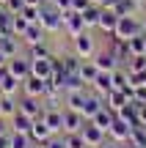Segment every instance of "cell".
<instances>
[{"label":"cell","instance_id":"cell-1","mask_svg":"<svg viewBox=\"0 0 146 148\" xmlns=\"http://www.w3.org/2000/svg\"><path fill=\"white\" fill-rule=\"evenodd\" d=\"M39 25H42L47 33H61V30H64V11H61L53 0H44V3H42Z\"/></svg>","mask_w":146,"mask_h":148},{"label":"cell","instance_id":"cell-2","mask_svg":"<svg viewBox=\"0 0 146 148\" xmlns=\"http://www.w3.org/2000/svg\"><path fill=\"white\" fill-rule=\"evenodd\" d=\"M72 49H75V55H77V58H83V60L94 58V55H97L94 36H91L88 30H83V33H77V36H72Z\"/></svg>","mask_w":146,"mask_h":148},{"label":"cell","instance_id":"cell-3","mask_svg":"<svg viewBox=\"0 0 146 148\" xmlns=\"http://www.w3.org/2000/svg\"><path fill=\"white\" fill-rule=\"evenodd\" d=\"M138 33H143V27H141V19H138L135 14H130V16H119V25H116V33H113L116 38H124V41H130V38L138 36Z\"/></svg>","mask_w":146,"mask_h":148},{"label":"cell","instance_id":"cell-4","mask_svg":"<svg viewBox=\"0 0 146 148\" xmlns=\"http://www.w3.org/2000/svg\"><path fill=\"white\" fill-rule=\"evenodd\" d=\"M83 30H88L86 27V19H83V14H77V11H72V8H66L64 11V33L66 36H77V33H83Z\"/></svg>","mask_w":146,"mask_h":148},{"label":"cell","instance_id":"cell-5","mask_svg":"<svg viewBox=\"0 0 146 148\" xmlns=\"http://www.w3.org/2000/svg\"><path fill=\"white\" fill-rule=\"evenodd\" d=\"M42 121L53 129V134H64V107H44Z\"/></svg>","mask_w":146,"mask_h":148},{"label":"cell","instance_id":"cell-6","mask_svg":"<svg viewBox=\"0 0 146 148\" xmlns=\"http://www.w3.org/2000/svg\"><path fill=\"white\" fill-rule=\"evenodd\" d=\"M80 134L86 137V143L91 145V148H99V145L105 143V137H108V132H105V129H99L94 121H86V123H83Z\"/></svg>","mask_w":146,"mask_h":148},{"label":"cell","instance_id":"cell-7","mask_svg":"<svg viewBox=\"0 0 146 148\" xmlns=\"http://www.w3.org/2000/svg\"><path fill=\"white\" fill-rule=\"evenodd\" d=\"M53 63H55V55L30 58V74H33V77H42V79H50V77H53Z\"/></svg>","mask_w":146,"mask_h":148},{"label":"cell","instance_id":"cell-8","mask_svg":"<svg viewBox=\"0 0 146 148\" xmlns=\"http://www.w3.org/2000/svg\"><path fill=\"white\" fill-rule=\"evenodd\" d=\"M6 69L14 74L17 79H28V77H30V55H28V58H22V55H14V58H8Z\"/></svg>","mask_w":146,"mask_h":148},{"label":"cell","instance_id":"cell-9","mask_svg":"<svg viewBox=\"0 0 146 148\" xmlns=\"http://www.w3.org/2000/svg\"><path fill=\"white\" fill-rule=\"evenodd\" d=\"M88 118L83 115V112L72 110V107H64V134H72V132H80L83 123H86Z\"/></svg>","mask_w":146,"mask_h":148},{"label":"cell","instance_id":"cell-10","mask_svg":"<svg viewBox=\"0 0 146 148\" xmlns=\"http://www.w3.org/2000/svg\"><path fill=\"white\" fill-rule=\"evenodd\" d=\"M19 112H25V115H30L33 121H36V118H42V112H44V101L36 99V96H25V93H22V99H19Z\"/></svg>","mask_w":146,"mask_h":148},{"label":"cell","instance_id":"cell-11","mask_svg":"<svg viewBox=\"0 0 146 148\" xmlns=\"http://www.w3.org/2000/svg\"><path fill=\"white\" fill-rule=\"evenodd\" d=\"M94 63H97V69L99 71H116V69H119V60H116V55L113 52H110V49H97V55H94Z\"/></svg>","mask_w":146,"mask_h":148},{"label":"cell","instance_id":"cell-12","mask_svg":"<svg viewBox=\"0 0 146 148\" xmlns=\"http://www.w3.org/2000/svg\"><path fill=\"white\" fill-rule=\"evenodd\" d=\"M44 90H47V79L33 77V74L28 79H22V93H25V96H36V99H42Z\"/></svg>","mask_w":146,"mask_h":148},{"label":"cell","instance_id":"cell-13","mask_svg":"<svg viewBox=\"0 0 146 148\" xmlns=\"http://www.w3.org/2000/svg\"><path fill=\"white\" fill-rule=\"evenodd\" d=\"M130 132H132V126L116 115V121L110 123V129H108V137L116 140V143H127V140H130Z\"/></svg>","mask_w":146,"mask_h":148},{"label":"cell","instance_id":"cell-14","mask_svg":"<svg viewBox=\"0 0 146 148\" xmlns=\"http://www.w3.org/2000/svg\"><path fill=\"white\" fill-rule=\"evenodd\" d=\"M116 25H119V14H116L113 8H102V14H99V30L105 33V36H113L116 33Z\"/></svg>","mask_w":146,"mask_h":148},{"label":"cell","instance_id":"cell-15","mask_svg":"<svg viewBox=\"0 0 146 148\" xmlns=\"http://www.w3.org/2000/svg\"><path fill=\"white\" fill-rule=\"evenodd\" d=\"M91 90H97L99 96H108L110 90H116V85H113V71H99L97 79L91 82Z\"/></svg>","mask_w":146,"mask_h":148},{"label":"cell","instance_id":"cell-16","mask_svg":"<svg viewBox=\"0 0 146 148\" xmlns=\"http://www.w3.org/2000/svg\"><path fill=\"white\" fill-rule=\"evenodd\" d=\"M44 36H47V30H44V27L39 25V22H30V25H28V30L22 33L19 38L28 44V47H33V44H42V41H47Z\"/></svg>","mask_w":146,"mask_h":148},{"label":"cell","instance_id":"cell-17","mask_svg":"<svg viewBox=\"0 0 146 148\" xmlns=\"http://www.w3.org/2000/svg\"><path fill=\"white\" fill-rule=\"evenodd\" d=\"M64 101H66L64 107H72V110L83 112V110H86V101H88V88H83V90H72V93H64Z\"/></svg>","mask_w":146,"mask_h":148},{"label":"cell","instance_id":"cell-18","mask_svg":"<svg viewBox=\"0 0 146 148\" xmlns=\"http://www.w3.org/2000/svg\"><path fill=\"white\" fill-rule=\"evenodd\" d=\"M50 137H53V129H50L47 123L42 121V118H36V121H33V126H30V140H33V143H42V145H44Z\"/></svg>","mask_w":146,"mask_h":148},{"label":"cell","instance_id":"cell-19","mask_svg":"<svg viewBox=\"0 0 146 148\" xmlns=\"http://www.w3.org/2000/svg\"><path fill=\"white\" fill-rule=\"evenodd\" d=\"M105 104H108V107H110L113 112H119V110H121L124 104H130V96H127V93H124L121 88H116V90H110V93L105 96Z\"/></svg>","mask_w":146,"mask_h":148},{"label":"cell","instance_id":"cell-20","mask_svg":"<svg viewBox=\"0 0 146 148\" xmlns=\"http://www.w3.org/2000/svg\"><path fill=\"white\" fill-rule=\"evenodd\" d=\"M8 126H11V132H28V134H30L33 118H30V115H25V112H19V110H17V115H14V118H8Z\"/></svg>","mask_w":146,"mask_h":148},{"label":"cell","instance_id":"cell-21","mask_svg":"<svg viewBox=\"0 0 146 148\" xmlns=\"http://www.w3.org/2000/svg\"><path fill=\"white\" fill-rule=\"evenodd\" d=\"M91 121H94V123H97V126H99V129H105V132H108V129H110V123H113V121H116V112H113V110H110V107H108V104H102V107H99V112H97V115H94V118H91Z\"/></svg>","mask_w":146,"mask_h":148},{"label":"cell","instance_id":"cell-22","mask_svg":"<svg viewBox=\"0 0 146 148\" xmlns=\"http://www.w3.org/2000/svg\"><path fill=\"white\" fill-rule=\"evenodd\" d=\"M19 110V99L17 96H0V115L3 118H14Z\"/></svg>","mask_w":146,"mask_h":148},{"label":"cell","instance_id":"cell-23","mask_svg":"<svg viewBox=\"0 0 146 148\" xmlns=\"http://www.w3.org/2000/svg\"><path fill=\"white\" fill-rule=\"evenodd\" d=\"M19 41H22V38L14 36V33H11V36H3V38H0V49H3L8 58H14V55H19Z\"/></svg>","mask_w":146,"mask_h":148},{"label":"cell","instance_id":"cell-24","mask_svg":"<svg viewBox=\"0 0 146 148\" xmlns=\"http://www.w3.org/2000/svg\"><path fill=\"white\" fill-rule=\"evenodd\" d=\"M58 58H61V63H64V74H80L83 58H77L75 52H72V55H58Z\"/></svg>","mask_w":146,"mask_h":148},{"label":"cell","instance_id":"cell-25","mask_svg":"<svg viewBox=\"0 0 146 148\" xmlns=\"http://www.w3.org/2000/svg\"><path fill=\"white\" fill-rule=\"evenodd\" d=\"M97 74H99V69H97V63H94L91 58L80 63V77H83V82H86V85H91L94 79H97Z\"/></svg>","mask_w":146,"mask_h":148},{"label":"cell","instance_id":"cell-26","mask_svg":"<svg viewBox=\"0 0 146 148\" xmlns=\"http://www.w3.org/2000/svg\"><path fill=\"white\" fill-rule=\"evenodd\" d=\"M99 14H102V5L91 3L86 11H83V19H86V27H97L99 25Z\"/></svg>","mask_w":146,"mask_h":148},{"label":"cell","instance_id":"cell-27","mask_svg":"<svg viewBox=\"0 0 146 148\" xmlns=\"http://www.w3.org/2000/svg\"><path fill=\"white\" fill-rule=\"evenodd\" d=\"M127 44H130V52L135 55V58H138V55H146V33H138V36H132Z\"/></svg>","mask_w":146,"mask_h":148},{"label":"cell","instance_id":"cell-28","mask_svg":"<svg viewBox=\"0 0 146 148\" xmlns=\"http://www.w3.org/2000/svg\"><path fill=\"white\" fill-rule=\"evenodd\" d=\"M33 140L28 132H11V148H30Z\"/></svg>","mask_w":146,"mask_h":148},{"label":"cell","instance_id":"cell-29","mask_svg":"<svg viewBox=\"0 0 146 148\" xmlns=\"http://www.w3.org/2000/svg\"><path fill=\"white\" fill-rule=\"evenodd\" d=\"M64 143H66V148H91L86 143V137H83L80 132H72V134H64Z\"/></svg>","mask_w":146,"mask_h":148},{"label":"cell","instance_id":"cell-30","mask_svg":"<svg viewBox=\"0 0 146 148\" xmlns=\"http://www.w3.org/2000/svg\"><path fill=\"white\" fill-rule=\"evenodd\" d=\"M28 25H30V22H28L22 14H14V16H11V33H14V36H22V33L28 30Z\"/></svg>","mask_w":146,"mask_h":148},{"label":"cell","instance_id":"cell-31","mask_svg":"<svg viewBox=\"0 0 146 148\" xmlns=\"http://www.w3.org/2000/svg\"><path fill=\"white\" fill-rule=\"evenodd\" d=\"M11 11L6 8V5H0V33H3V36H11Z\"/></svg>","mask_w":146,"mask_h":148},{"label":"cell","instance_id":"cell-32","mask_svg":"<svg viewBox=\"0 0 146 148\" xmlns=\"http://www.w3.org/2000/svg\"><path fill=\"white\" fill-rule=\"evenodd\" d=\"M19 14L25 16L28 22H39V16H42V5H22Z\"/></svg>","mask_w":146,"mask_h":148},{"label":"cell","instance_id":"cell-33","mask_svg":"<svg viewBox=\"0 0 146 148\" xmlns=\"http://www.w3.org/2000/svg\"><path fill=\"white\" fill-rule=\"evenodd\" d=\"M44 55H53V52H50V47H47V44H33V47H30V58H44Z\"/></svg>","mask_w":146,"mask_h":148},{"label":"cell","instance_id":"cell-34","mask_svg":"<svg viewBox=\"0 0 146 148\" xmlns=\"http://www.w3.org/2000/svg\"><path fill=\"white\" fill-rule=\"evenodd\" d=\"M44 148H66V143H64V134H53V137L44 143Z\"/></svg>","mask_w":146,"mask_h":148},{"label":"cell","instance_id":"cell-35","mask_svg":"<svg viewBox=\"0 0 146 148\" xmlns=\"http://www.w3.org/2000/svg\"><path fill=\"white\" fill-rule=\"evenodd\" d=\"M88 5H91V0H72V11H77V14H83Z\"/></svg>","mask_w":146,"mask_h":148},{"label":"cell","instance_id":"cell-36","mask_svg":"<svg viewBox=\"0 0 146 148\" xmlns=\"http://www.w3.org/2000/svg\"><path fill=\"white\" fill-rule=\"evenodd\" d=\"M22 5H25L22 0H6V8H8L11 14H19V11H22Z\"/></svg>","mask_w":146,"mask_h":148},{"label":"cell","instance_id":"cell-37","mask_svg":"<svg viewBox=\"0 0 146 148\" xmlns=\"http://www.w3.org/2000/svg\"><path fill=\"white\" fill-rule=\"evenodd\" d=\"M99 148H124V143H116V140H110V137H105V143L99 145Z\"/></svg>","mask_w":146,"mask_h":148},{"label":"cell","instance_id":"cell-38","mask_svg":"<svg viewBox=\"0 0 146 148\" xmlns=\"http://www.w3.org/2000/svg\"><path fill=\"white\" fill-rule=\"evenodd\" d=\"M0 148H11V132L0 134Z\"/></svg>","mask_w":146,"mask_h":148},{"label":"cell","instance_id":"cell-39","mask_svg":"<svg viewBox=\"0 0 146 148\" xmlns=\"http://www.w3.org/2000/svg\"><path fill=\"white\" fill-rule=\"evenodd\" d=\"M6 132H11V126H8V118H3V115H0V134H6Z\"/></svg>","mask_w":146,"mask_h":148},{"label":"cell","instance_id":"cell-40","mask_svg":"<svg viewBox=\"0 0 146 148\" xmlns=\"http://www.w3.org/2000/svg\"><path fill=\"white\" fill-rule=\"evenodd\" d=\"M55 5H58L61 11H66V8H72V0H53Z\"/></svg>","mask_w":146,"mask_h":148},{"label":"cell","instance_id":"cell-41","mask_svg":"<svg viewBox=\"0 0 146 148\" xmlns=\"http://www.w3.org/2000/svg\"><path fill=\"white\" fill-rule=\"evenodd\" d=\"M116 3H119V0H102V3H99V5H102V8H113Z\"/></svg>","mask_w":146,"mask_h":148},{"label":"cell","instance_id":"cell-42","mask_svg":"<svg viewBox=\"0 0 146 148\" xmlns=\"http://www.w3.org/2000/svg\"><path fill=\"white\" fill-rule=\"evenodd\" d=\"M6 63H8V55H6V52H3V49H0V69H3V66H6Z\"/></svg>","mask_w":146,"mask_h":148},{"label":"cell","instance_id":"cell-43","mask_svg":"<svg viewBox=\"0 0 146 148\" xmlns=\"http://www.w3.org/2000/svg\"><path fill=\"white\" fill-rule=\"evenodd\" d=\"M22 3H25V5H42L44 0H22Z\"/></svg>","mask_w":146,"mask_h":148},{"label":"cell","instance_id":"cell-44","mask_svg":"<svg viewBox=\"0 0 146 148\" xmlns=\"http://www.w3.org/2000/svg\"><path fill=\"white\" fill-rule=\"evenodd\" d=\"M141 27H143V33H146V16H143V19H141Z\"/></svg>","mask_w":146,"mask_h":148},{"label":"cell","instance_id":"cell-45","mask_svg":"<svg viewBox=\"0 0 146 148\" xmlns=\"http://www.w3.org/2000/svg\"><path fill=\"white\" fill-rule=\"evenodd\" d=\"M30 148H44V145H42V143H33V145H30Z\"/></svg>","mask_w":146,"mask_h":148},{"label":"cell","instance_id":"cell-46","mask_svg":"<svg viewBox=\"0 0 146 148\" xmlns=\"http://www.w3.org/2000/svg\"><path fill=\"white\" fill-rule=\"evenodd\" d=\"M91 3H102V0H91Z\"/></svg>","mask_w":146,"mask_h":148},{"label":"cell","instance_id":"cell-47","mask_svg":"<svg viewBox=\"0 0 146 148\" xmlns=\"http://www.w3.org/2000/svg\"><path fill=\"white\" fill-rule=\"evenodd\" d=\"M0 38H3V33H0Z\"/></svg>","mask_w":146,"mask_h":148}]
</instances>
